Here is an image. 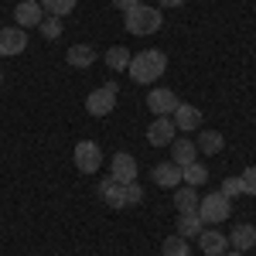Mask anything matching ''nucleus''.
<instances>
[{
	"mask_svg": "<svg viewBox=\"0 0 256 256\" xmlns=\"http://www.w3.org/2000/svg\"><path fill=\"white\" fill-rule=\"evenodd\" d=\"M140 0H113V7H120V10H130V7H137Z\"/></svg>",
	"mask_w": 256,
	"mask_h": 256,
	"instance_id": "obj_29",
	"label": "nucleus"
},
{
	"mask_svg": "<svg viewBox=\"0 0 256 256\" xmlns=\"http://www.w3.org/2000/svg\"><path fill=\"white\" fill-rule=\"evenodd\" d=\"M65 62H68L72 68H89V65L96 62V48H92V44H72L68 55H65Z\"/></svg>",
	"mask_w": 256,
	"mask_h": 256,
	"instance_id": "obj_16",
	"label": "nucleus"
},
{
	"mask_svg": "<svg viewBox=\"0 0 256 256\" xmlns=\"http://www.w3.org/2000/svg\"><path fill=\"white\" fill-rule=\"evenodd\" d=\"M164 68H168V55L160 48H144L137 55H130V65H126L130 79L140 82V86H150L154 79H160Z\"/></svg>",
	"mask_w": 256,
	"mask_h": 256,
	"instance_id": "obj_1",
	"label": "nucleus"
},
{
	"mask_svg": "<svg viewBox=\"0 0 256 256\" xmlns=\"http://www.w3.org/2000/svg\"><path fill=\"white\" fill-rule=\"evenodd\" d=\"M110 178L120 181V184L137 181V160H134V154H126V150L113 154V160H110Z\"/></svg>",
	"mask_w": 256,
	"mask_h": 256,
	"instance_id": "obj_7",
	"label": "nucleus"
},
{
	"mask_svg": "<svg viewBox=\"0 0 256 256\" xmlns=\"http://www.w3.org/2000/svg\"><path fill=\"white\" fill-rule=\"evenodd\" d=\"M195 212L205 226H218V222H226V218L232 216V198H226L222 192H212V195H205L198 202Z\"/></svg>",
	"mask_w": 256,
	"mask_h": 256,
	"instance_id": "obj_3",
	"label": "nucleus"
},
{
	"mask_svg": "<svg viewBox=\"0 0 256 256\" xmlns=\"http://www.w3.org/2000/svg\"><path fill=\"white\" fill-rule=\"evenodd\" d=\"M0 82H4V72H0Z\"/></svg>",
	"mask_w": 256,
	"mask_h": 256,
	"instance_id": "obj_32",
	"label": "nucleus"
},
{
	"mask_svg": "<svg viewBox=\"0 0 256 256\" xmlns=\"http://www.w3.org/2000/svg\"><path fill=\"white\" fill-rule=\"evenodd\" d=\"M99 164H102L99 144L96 140H79L76 144V168H79L82 174H92V171H99Z\"/></svg>",
	"mask_w": 256,
	"mask_h": 256,
	"instance_id": "obj_5",
	"label": "nucleus"
},
{
	"mask_svg": "<svg viewBox=\"0 0 256 256\" xmlns=\"http://www.w3.org/2000/svg\"><path fill=\"white\" fill-rule=\"evenodd\" d=\"M164 18H160V7H130V10H123V28L130 31V34H137V38H147V34H158Z\"/></svg>",
	"mask_w": 256,
	"mask_h": 256,
	"instance_id": "obj_2",
	"label": "nucleus"
},
{
	"mask_svg": "<svg viewBox=\"0 0 256 256\" xmlns=\"http://www.w3.org/2000/svg\"><path fill=\"white\" fill-rule=\"evenodd\" d=\"M38 28H41V34H44L48 41H58V38H62V20H58V18H52V14L41 20Z\"/></svg>",
	"mask_w": 256,
	"mask_h": 256,
	"instance_id": "obj_25",
	"label": "nucleus"
},
{
	"mask_svg": "<svg viewBox=\"0 0 256 256\" xmlns=\"http://www.w3.org/2000/svg\"><path fill=\"white\" fill-rule=\"evenodd\" d=\"M205 178H208V168H205V164H198V160H192V164H184V168H181V184L198 188V184H205Z\"/></svg>",
	"mask_w": 256,
	"mask_h": 256,
	"instance_id": "obj_21",
	"label": "nucleus"
},
{
	"mask_svg": "<svg viewBox=\"0 0 256 256\" xmlns=\"http://www.w3.org/2000/svg\"><path fill=\"white\" fill-rule=\"evenodd\" d=\"M158 7H184V0H158Z\"/></svg>",
	"mask_w": 256,
	"mask_h": 256,
	"instance_id": "obj_30",
	"label": "nucleus"
},
{
	"mask_svg": "<svg viewBox=\"0 0 256 256\" xmlns=\"http://www.w3.org/2000/svg\"><path fill=\"white\" fill-rule=\"evenodd\" d=\"M116 92H120L116 82H106V86L92 89V92L86 96V113H89V116H110L113 106H116Z\"/></svg>",
	"mask_w": 256,
	"mask_h": 256,
	"instance_id": "obj_4",
	"label": "nucleus"
},
{
	"mask_svg": "<svg viewBox=\"0 0 256 256\" xmlns=\"http://www.w3.org/2000/svg\"><path fill=\"white\" fill-rule=\"evenodd\" d=\"M198 246H202V253H205V256H222L226 250H229V236H222L218 229L205 226V229L198 232Z\"/></svg>",
	"mask_w": 256,
	"mask_h": 256,
	"instance_id": "obj_11",
	"label": "nucleus"
},
{
	"mask_svg": "<svg viewBox=\"0 0 256 256\" xmlns=\"http://www.w3.org/2000/svg\"><path fill=\"white\" fill-rule=\"evenodd\" d=\"M178 137V126L171 116H158L150 126H147V144L150 147H171Z\"/></svg>",
	"mask_w": 256,
	"mask_h": 256,
	"instance_id": "obj_6",
	"label": "nucleus"
},
{
	"mask_svg": "<svg viewBox=\"0 0 256 256\" xmlns=\"http://www.w3.org/2000/svg\"><path fill=\"white\" fill-rule=\"evenodd\" d=\"M99 198H102L110 208H116V212H120V208H126V192H123V184L113 181V178L99 184Z\"/></svg>",
	"mask_w": 256,
	"mask_h": 256,
	"instance_id": "obj_12",
	"label": "nucleus"
},
{
	"mask_svg": "<svg viewBox=\"0 0 256 256\" xmlns=\"http://www.w3.org/2000/svg\"><path fill=\"white\" fill-rule=\"evenodd\" d=\"M222 256H246V253H239V250H232V253H222Z\"/></svg>",
	"mask_w": 256,
	"mask_h": 256,
	"instance_id": "obj_31",
	"label": "nucleus"
},
{
	"mask_svg": "<svg viewBox=\"0 0 256 256\" xmlns=\"http://www.w3.org/2000/svg\"><path fill=\"white\" fill-rule=\"evenodd\" d=\"M154 181H158L160 188H174V184H181V168H178L174 160L158 164V168H154Z\"/></svg>",
	"mask_w": 256,
	"mask_h": 256,
	"instance_id": "obj_19",
	"label": "nucleus"
},
{
	"mask_svg": "<svg viewBox=\"0 0 256 256\" xmlns=\"http://www.w3.org/2000/svg\"><path fill=\"white\" fill-rule=\"evenodd\" d=\"M226 198H236V195H246V188H242V178H226L222 181V188H218Z\"/></svg>",
	"mask_w": 256,
	"mask_h": 256,
	"instance_id": "obj_26",
	"label": "nucleus"
},
{
	"mask_svg": "<svg viewBox=\"0 0 256 256\" xmlns=\"http://www.w3.org/2000/svg\"><path fill=\"white\" fill-rule=\"evenodd\" d=\"M28 48V34L24 28H0V58H10V55H20Z\"/></svg>",
	"mask_w": 256,
	"mask_h": 256,
	"instance_id": "obj_8",
	"label": "nucleus"
},
{
	"mask_svg": "<svg viewBox=\"0 0 256 256\" xmlns=\"http://www.w3.org/2000/svg\"><path fill=\"white\" fill-rule=\"evenodd\" d=\"M106 65H110L113 72H126V65H130V52H126L123 44H113V48L106 52Z\"/></svg>",
	"mask_w": 256,
	"mask_h": 256,
	"instance_id": "obj_22",
	"label": "nucleus"
},
{
	"mask_svg": "<svg viewBox=\"0 0 256 256\" xmlns=\"http://www.w3.org/2000/svg\"><path fill=\"white\" fill-rule=\"evenodd\" d=\"M198 154V147L192 144V137H174V144H171V160H174L178 168H184V164H192Z\"/></svg>",
	"mask_w": 256,
	"mask_h": 256,
	"instance_id": "obj_15",
	"label": "nucleus"
},
{
	"mask_svg": "<svg viewBox=\"0 0 256 256\" xmlns=\"http://www.w3.org/2000/svg\"><path fill=\"white\" fill-rule=\"evenodd\" d=\"M195 147L202 150V154H208V158H216L218 150L226 147V137H222L218 130H202V134H198V140H195Z\"/></svg>",
	"mask_w": 256,
	"mask_h": 256,
	"instance_id": "obj_17",
	"label": "nucleus"
},
{
	"mask_svg": "<svg viewBox=\"0 0 256 256\" xmlns=\"http://www.w3.org/2000/svg\"><path fill=\"white\" fill-rule=\"evenodd\" d=\"M164 256H192V250H188V239H181V236L164 239Z\"/></svg>",
	"mask_w": 256,
	"mask_h": 256,
	"instance_id": "obj_24",
	"label": "nucleus"
},
{
	"mask_svg": "<svg viewBox=\"0 0 256 256\" xmlns=\"http://www.w3.org/2000/svg\"><path fill=\"white\" fill-rule=\"evenodd\" d=\"M202 229H205V222L198 218V212H181L178 216V236L181 239H198Z\"/></svg>",
	"mask_w": 256,
	"mask_h": 256,
	"instance_id": "obj_18",
	"label": "nucleus"
},
{
	"mask_svg": "<svg viewBox=\"0 0 256 256\" xmlns=\"http://www.w3.org/2000/svg\"><path fill=\"white\" fill-rule=\"evenodd\" d=\"M171 120H174L178 130H198V126H202V110H195L192 102H181Z\"/></svg>",
	"mask_w": 256,
	"mask_h": 256,
	"instance_id": "obj_13",
	"label": "nucleus"
},
{
	"mask_svg": "<svg viewBox=\"0 0 256 256\" xmlns=\"http://www.w3.org/2000/svg\"><path fill=\"white\" fill-rule=\"evenodd\" d=\"M229 242L236 246L239 253H246V250H253V246H256V226H250V222H239L236 229L229 232Z\"/></svg>",
	"mask_w": 256,
	"mask_h": 256,
	"instance_id": "obj_14",
	"label": "nucleus"
},
{
	"mask_svg": "<svg viewBox=\"0 0 256 256\" xmlns=\"http://www.w3.org/2000/svg\"><path fill=\"white\" fill-rule=\"evenodd\" d=\"M198 202H202V198H198V188H192V184H181L174 192V208L178 212H195Z\"/></svg>",
	"mask_w": 256,
	"mask_h": 256,
	"instance_id": "obj_20",
	"label": "nucleus"
},
{
	"mask_svg": "<svg viewBox=\"0 0 256 256\" xmlns=\"http://www.w3.org/2000/svg\"><path fill=\"white\" fill-rule=\"evenodd\" d=\"M147 106H150L154 116H174V110L181 106V102H178V96L171 92V89H150Z\"/></svg>",
	"mask_w": 256,
	"mask_h": 256,
	"instance_id": "obj_9",
	"label": "nucleus"
},
{
	"mask_svg": "<svg viewBox=\"0 0 256 256\" xmlns=\"http://www.w3.org/2000/svg\"><path fill=\"white\" fill-rule=\"evenodd\" d=\"M41 10H48L52 18H65V14H72L76 10V0H38Z\"/></svg>",
	"mask_w": 256,
	"mask_h": 256,
	"instance_id": "obj_23",
	"label": "nucleus"
},
{
	"mask_svg": "<svg viewBox=\"0 0 256 256\" xmlns=\"http://www.w3.org/2000/svg\"><path fill=\"white\" fill-rule=\"evenodd\" d=\"M14 20H18V28H38L41 20H44V10H41L38 0H20L18 7H14Z\"/></svg>",
	"mask_w": 256,
	"mask_h": 256,
	"instance_id": "obj_10",
	"label": "nucleus"
},
{
	"mask_svg": "<svg viewBox=\"0 0 256 256\" xmlns=\"http://www.w3.org/2000/svg\"><path fill=\"white\" fill-rule=\"evenodd\" d=\"M242 188H246V195H256V164L253 168H246V171H242Z\"/></svg>",
	"mask_w": 256,
	"mask_h": 256,
	"instance_id": "obj_28",
	"label": "nucleus"
},
{
	"mask_svg": "<svg viewBox=\"0 0 256 256\" xmlns=\"http://www.w3.org/2000/svg\"><path fill=\"white\" fill-rule=\"evenodd\" d=\"M123 192H126V208H130V205H140V202H144V188H140L137 181L123 184Z\"/></svg>",
	"mask_w": 256,
	"mask_h": 256,
	"instance_id": "obj_27",
	"label": "nucleus"
}]
</instances>
